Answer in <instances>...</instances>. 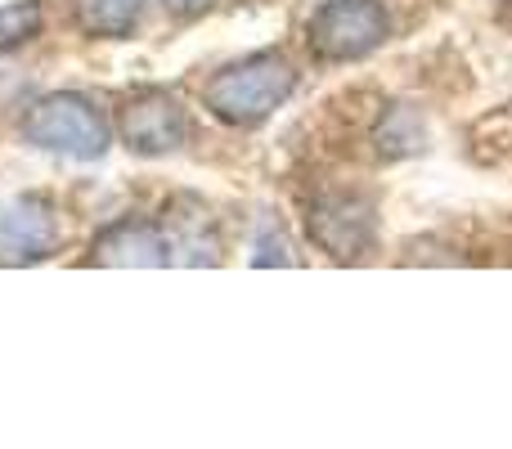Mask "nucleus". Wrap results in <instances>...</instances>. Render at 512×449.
Masks as SVG:
<instances>
[{
  "mask_svg": "<svg viewBox=\"0 0 512 449\" xmlns=\"http://www.w3.org/2000/svg\"><path fill=\"white\" fill-rule=\"evenodd\" d=\"M292 90H297V72L283 54H252L207 81L203 104L230 126H256L288 104Z\"/></svg>",
  "mask_w": 512,
  "mask_h": 449,
  "instance_id": "obj_1",
  "label": "nucleus"
},
{
  "mask_svg": "<svg viewBox=\"0 0 512 449\" xmlns=\"http://www.w3.org/2000/svg\"><path fill=\"white\" fill-rule=\"evenodd\" d=\"M23 135L27 144L45 153H59V158H104L108 144H113V126L108 117L95 108V99L59 90V95H45L32 113L23 117Z\"/></svg>",
  "mask_w": 512,
  "mask_h": 449,
  "instance_id": "obj_2",
  "label": "nucleus"
},
{
  "mask_svg": "<svg viewBox=\"0 0 512 449\" xmlns=\"http://www.w3.org/2000/svg\"><path fill=\"white\" fill-rule=\"evenodd\" d=\"M310 50L328 63H351L373 54L391 36V18L378 0H324L310 14Z\"/></svg>",
  "mask_w": 512,
  "mask_h": 449,
  "instance_id": "obj_3",
  "label": "nucleus"
},
{
  "mask_svg": "<svg viewBox=\"0 0 512 449\" xmlns=\"http://www.w3.org/2000/svg\"><path fill=\"white\" fill-rule=\"evenodd\" d=\"M306 229L333 261H360L378 243V216L373 203L360 194H324L315 198L306 216Z\"/></svg>",
  "mask_w": 512,
  "mask_h": 449,
  "instance_id": "obj_4",
  "label": "nucleus"
},
{
  "mask_svg": "<svg viewBox=\"0 0 512 449\" xmlns=\"http://www.w3.org/2000/svg\"><path fill=\"white\" fill-rule=\"evenodd\" d=\"M117 131L122 144L140 158H162V153H176L189 140V117L180 108V99L162 95V90H144L117 117Z\"/></svg>",
  "mask_w": 512,
  "mask_h": 449,
  "instance_id": "obj_5",
  "label": "nucleus"
},
{
  "mask_svg": "<svg viewBox=\"0 0 512 449\" xmlns=\"http://www.w3.org/2000/svg\"><path fill=\"white\" fill-rule=\"evenodd\" d=\"M59 247V216L45 198L23 194L0 207V252L9 261H41Z\"/></svg>",
  "mask_w": 512,
  "mask_h": 449,
  "instance_id": "obj_6",
  "label": "nucleus"
},
{
  "mask_svg": "<svg viewBox=\"0 0 512 449\" xmlns=\"http://www.w3.org/2000/svg\"><path fill=\"white\" fill-rule=\"evenodd\" d=\"M90 265H171L167 234L153 221L108 225L104 234L90 243Z\"/></svg>",
  "mask_w": 512,
  "mask_h": 449,
  "instance_id": "obj_7",
  "label": "nucleus"
},
{
  "mask_svg": "<svg viewBox=\"0 0 512 449\" xmlns=\"http://www.w3.org/2000/svg\"><path fill=\"white\" fill-rule=\"evenodd\" d=\"M162 234H167V247H171V265H216L221 238H216V225L203 203L176 198V203L167 207Z\"/></svg>",
  "mask_w": 512,
  "mask_h": 449,
  "instance_id": "obj_8",
  "label": "nucleus"
},
{
  "mask_svg": "<svg viewBox=\"0 0 512 449\" xmlns=\"http://www.w3.org/2000/svg\"><path fill=\"white\" fill-rule=\"evenodd\" d=\"M144 14V0H77V27L86 36L113 41V36H131Z\"/></svg>",
  "mask_w": 512,
  "mask_h": 449,
  "instance_id": "obj_9",
  "label": "nucleus"
},
{
  "mask_svg": "<svg viewBox=\"0 0 512 449\" xmlns=\"http://www.w3.org/2000/svg\"><path fill=\"white\" fill-rule=\"evenodd\" d=\"M373 140H378L382 158H409V153L423 149L427 126H423V117H418V108L396 104L387 117H382V126H378V135H373Z\"/></svg>",
  "mask_w": 512,
  "mask_h": 449,
  "instance_id": "obj_10",
  "label": "nucleus"
},
{
  "mask_svg": "<svg viewBox=\"0 0 512 449\" xmlns=\"http://www.w3.org/2000/svg\"><path fill=\"white\" fill-rule=\"evenodd\" d=\"M41 5L36 0H14V5H0V54L14 50V45L32 41L41 32Z\"/></svg>",
  "mask_w": 512,
  "mask_h": 449,
  "instance_id": "obj_11",
  "label": "nucleus"
},
{
  "mask_svg": "<svg viewBox=\"0 0 512 449\" xmlns=\"http://www.w3.org/2000/svg\"><path fill=\"white\" fill-rule=\"evenodd\" d=\"M162 5H167L171 14H180V18H194V14H203V9H212L216 0H162Z\"/></svg>",
  "mask_w": 512,
  "mask_h": 449,
  "instance_id": "obj_12",
  "label": "nucleus"
}]
</instances>
